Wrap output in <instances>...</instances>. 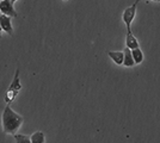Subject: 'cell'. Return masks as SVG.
Here are the masks:
<instances>
[{"label":"cell","mask_w":160,"mask_h":143,"mask_svg":"<svg viewBox=\"0 0 160 143\" xmlns=\"http://www.w3.org/2000/svg\"><path fill=\"white\" fill-rule=\"evenodd\" d=\"M65 1H67V0H65Z\"/></svg>","instance_id":"cell-15"},{"label":"cell","mask_w":160,"mask_h":143,"mask_svg":"<svg viewBox=\"0 0 160 143\" xmlns=\"http://www.w3.org/2000/svg\"><path fill=\"white\" fill-rule=\"evenodd\" d=\"M11 1H12V2H16V1H17V0H11Z\"/></svg>","instance_id":"cell-14"},{"label":"cell","mask_w":160,"mask_h":143,"mask_svg":"<svg viewBox=\"0 0 160 143\" xmlns=\"http://www.w3.org/2000/svg\"><path fill=\"white\" fill-rule=\"evenodd\" d=\"M0 12L10 17H18L13 6V2L11 0H1L0 1Z\"/></svg>","instance_id":"cell-4"},{"label":"cell","mask_w":160,"mask_h":143,"mask_svg":"<svg viewBox=\"0 0 160 143\" xmlns=\"http://www.w3.org/2000/svg\"><path fill=\"white\" fill-rule=\"evenodd\" d=\"M109 57L116 64H123L124 62V51H109Z\"/></svg>","instance_id":"cell-7"},{"label":"cell","mask_w":160,"mask_h":143,"mask_svg":"<svg viewBox=\"0 0 160 143\" xmlns=\"http://www.w3.org/2000/svg\"><path fill=\"white\" fill-rule=\"evenodd\" d=\"M152 1H155V2H159L160 0H152Z\"/></svg>","instance_id":"cell-13"},{"label":"cell","mask_w":160,"mask_h":143,"mask_svg":"<svg viewBox=\"0 0 160 143\" xmlns=\"http://www.w3.org/2000/svg\"><path fill=\"white\" fill-rule=\"evenodd\" d=\"M16 138V143H31V138L27 135H19V134H16L13 135Z\"/></svg>","instance_id":"cell-11"},{"label":"cell","mask_w":160,"mask_h":143,"mask_svg":"<svg viewBox=\"0 0 160 143\" xmlns=\"http://www.w3.org/2000/svg\"><path fill=\"white\" fill-rule=\"evenodd\" d=\"M22 124H23V117L16 113L7 104L2 112V130H4V132L16 135L17 130L19 129Z\"/></svg>","instance_id":"cell-1"},{"label":"cell","mask_w":160,"mask_h":143,"mask_svg":"<svg viewBox=\"0 0 160 143\" xmlns=\"http://www.w3.org/2000/svg\"><path fill=\"white\" fill-rule=\"evenodd\" d=\"M140 1H141V0H140Z\"/></svg>","instance_id":"cell-17"},{"label":"cell","mask_w":160,"mask_h":143,"mask_svg":"<svg viewBox=\"0 0 160 143\" xmlns=\"http://www.w3.org/2000/svg\"><path fill=\"white\" fill-rule=\"evenodd\" d=\"M10 16H6L4 13H0V25L2 27V30L7 32L10 36H13V27H12V21H11Z\"/></svg>","instance_id":"cell-5"},{"label":"cell","mask_w":160,"mask_h":143,"mask_svg":"<svg viewBox=\"0 0 160 143\" xmlns=\"http://www.w3.org/2000/svg\"><path fill=\"white\" fill-rule=\"evenodd\" d=\"M126 44L127 48H129L130 50L139 48V42L135 38V36L133 35L132 30H127V37H126Z\"/></svg>","instance_id":"cell-6"},{"label":"cell","mask_w":160,"mask_h":143,"mask_svg":"<svg viewBox=\"0 0 160 143\" xmlns=\"http://www.w3.org/2000/svg\"><path fill=\"white\" fill-rule=\"evenodd\" d=\"M0 1H1V0H0Z\"/></svg>","instance_id":"cell-16"},{"label":"cell","mask_w":160,"mask_h":143,"mask_svg":"<svg viewBox=\"0 0 160 143\" xmlns=\"http://www.w3.org/2000/svg\"><path fill=\"white\" fill-rule=\"evenodd\" d=\"M132 54H133V57H134V61L135 63H141V62L143 61V53L141 51L140 48H136V49H133L132 50Z\"/></svg>","instance_id":"cell-9"},{"label":"cell","mask_w":160,"mask_h":143,"mask_svg":"<svg viewBox=\"0 0 160 143\" xmlns=\"http://www.w3.org/2000/svg\"><path fill=\"white\" fill-rule=\"evenodd\" d=\"M20 89H22V83H20L19 80V68H17L16 74L13 76V80L11 82L10 87L7 88L6 94H5V102H6V104L10 105L11 102H13L14 99H16V97L19 93Z\"/></svg>","instance_id":"cell-2"},{"label":"cell","mask_w":160,"mask_h":143,"mask_svg":"<svg viewBox=\"0 0 160 143\" xmlns=\"http://www.w3.org/2000/svg\"><path fill=\"white\" fill-rule=\"evenodd\" d=\"M123 51H124V62H123V64H124L126 67H133L134 64H136L135 61H134L132 50H130L129 48H126Z\"/></svg>","instance_id":"cell-8"},{"label":"cell","mask_w":160,"mask_h":143,"mask_svg":"<svg viewBox=\"0 0 160 143\" xmlns=\"http://www.w3.org/2000/svg\"><path fill=\"white\" fill-rule=\"evenodd\" d=\"M140 2V0H135L133 5H130L129 7H127L124 10V12L122 14V19L124 21L127 30H130V24L133 23L134 18H135V14H136V8H138V4Z\"/></svg>","instance_id":"cell-3"},{"label":"cell","mask_w":160,"mask_h":143,"mask_svg":"<svg viewBox=\"0 0 160 143\" xmlns=\"http://www.w3.org/2000/svg\"><path fill=\"white\" fill-rule=\"evenodd\" d=\"M31 143H44V134L43 132H41V131H37V132H35L32 134L31 136Z\"/></svg>","instance_id":"cell-10"},{"label":"cell","mask_w":160,"mask_h":143,"mask_svg":"<svg viewBox=\"0 0 160 143\" xmlns=\"http://www.w3.org/2000/svg\"><path fill=\"white\" fill-rule=\"evenodd\" d=\"M1 31H4V30H2V27H1V25H0V37H1Z\"/></svg>","instance_id":"cell-12"}]
</instances>
